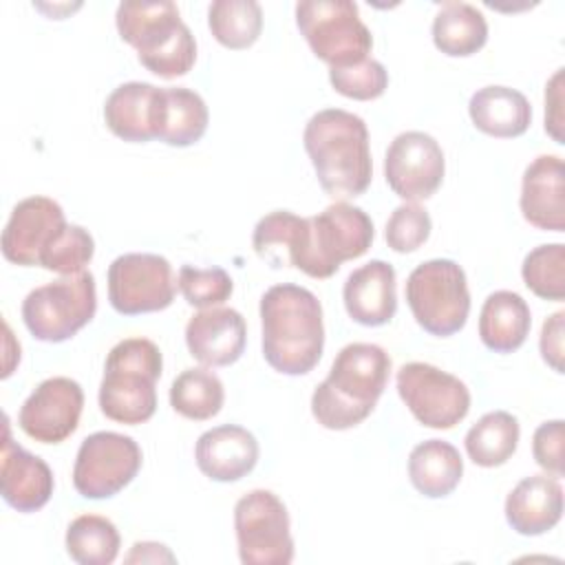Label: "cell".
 <instances>
[{"label":"cell","instance_id":"obj_5","mask_svg":"<svg viewBox=\"0 0 565 565\" xmlns=\"http://www.w3.org/2000/svg\"><path fill=\"white\" fill-rule=\"evenodd\" d=\"M115 24L121 40L137 49L141 66L150 73L172 79L192 71L196 42L174 2H121Z\"/></svg>","mask_w":565,"mask_h":565},{"label":"cell","instance_id":"obj_31","mask_svg":"<svg viewBox=\"0 0 565 565\" xmlns=\"http://www.w3.org/2000/svg\"><path fill=\"white\" fill-rule=\"evenodd\" d=\"M66 552L79 565H110L121 545L115 523L102 514H79L66 527Z\"/></svg>","mask_w":565,"mask_h":565},{"label":"cell","instance_id":"obj_23","mask_svg":"<svg viewBox=\"0 0 565 565\" xmlns=\"http://www.w3.org/2000/svg\"><path fill=\"white\" fill-rule=\"evenodd\" d=\"M563 516V488L552 475L521 479L505 499V519L523 536L550 532Z\"/></svg>","mask_w":565,"mask_h":565},{"label":"cell","instance_id":"obj_17","mask_svg":"<svg viewBox=\"0 0 565 565\" xmlns=\"http://www.w3.org/2000/svg\"><path fill=\"white\" fill-rule=\"evenodd\" d=\"M53 486L55 481L49 463L15 444L11 439L9 419H4L0 455V490L4 503L18 512H35L49 503Z\"/></svg>","mask_w":565,"mask_h":565},{"label":"cell","instance_id":"obj_34","mask_svg":"<svg viewBox=\"0 0 565 565\" xmlns=\"http://www.w3.org/2000/svg\"><path fill=\"white\" fill-rule=\"evenodd\" d=\"M177 287L185 302L196 309H212L230 300L234 282L223 267H192L183 265L177 276Z\"/></svg>","mask_w":565,"mask_h":565},{"label":"cell","instance_id":"obj_36","mask_svg":"<svg viewBox=\"0 0 565 565\" xmlns=\"http://www.w3.org/2000/svg\"><path fill=\"white\" fill-rule=\"evenodd\" d=\"M329 82L335 93L349 99L369 102L384 95L388 86V71L382 62L366 57L364 62H358L353 66L329 68Z\"/></svg>","mask_w":565,"mask_h":565},{"label":"cell","instance_id":"obj_14","mask_svg":"<svg viewBox=\"0 0 565 565\" xmlns=\"http://www.w3.org/2000/svg\"><path fill=\"white\" fill-rule=\"evenodd\" d=\"M446 172L444 150L435 137L422 130L399 132L384 157V177L388 188L404 201L417 203L430 199Z\"/></svg>","mask_w":565,"mask_h":565},{"label":"cell","instance_id":"obj_35","mask_svg":"<svg viewBox=\"0 0 565 565\" xmlns=\"http://www.w3.org/2000/svg\"><path fill=\"white\" fill-rule=\"evenodd\" d=\"M95 254V241L84 230L82 225H66L62 234L53 241V245L44 252L40 267L62 274V276H73L86 271L84 267L90 263Z\"/></svg>","mask_w":565,"mask_h":565},{"label":"cell","instance_id":"obj_41","mask_svg":"<svg viewBox=\"0 0 565 565\" xmlns=\"http://www.w3.org/2000/svg\"><path fill=\"white\" fill-rule=\"evenodd\" d=\"M174 554L154 541H141L135 543L130 554L126 556V563H174Z\"/></svg>","mask_w":565,"mask_h":565},{"label":"cell","instance_id":"obj_19","mask_svg":"<svg viewBox=\"0 0 565 565\" xmlns=\"http://www.w3.org/2000/svg\"><path fill=\"white\" fill-rule=\"evenodd\" d=\"M245 342V318L232 307L201 309L185 324L188 351L203 366L234 364L243 355Z\"/></svg>","mask_w":565,"mask_h":565},{"label":"cell","instance_id":"obj_8","mask_svg":"<svg viewBox=\"0 0 565 565\" xmlns=\"http://www.w3.org/2000/svg\"><path fill=\"white\" fill-rule=\"evenodd\" d=\"M296 24L329 68L364 62L373 49V35L351 0H302L296 4Z\"/></svg>","mask_w":565,"mask_h":565},{"label":"cell","instance_id":"obj_15","mask_svg":"<svg viewBox=\"0 0 565 565\" xmlns=\"http://www.w3.org/2000/svg\"><path fill=\"white\" fill-rule=\"evenodd\" d=\"M84 408L82 386L64 375L42 380L24 399L18 424L40 444H60L79 426Z\"/></svg>","mask_w":565,"mask_h":565},{"label":"cell","instance_id":"obj_32","mask_svg":"<svg viewBox=\"0 0 565 565\" xmlns=\"http://www.w3.org/2000/svg\"><path fill=\"white\" fill-rule=\"evenodd\" d=\"M207 26L225 49H247L263 31V9L256 0H216L207 9Z\"/></svg>","mask_w":565,"mask_h":565},{"label":"cell","instance_id":"obj_37","mask_svg":"<svg viewBox=\"0 0 565 565\" xmlns=\"http://www.w3.org/2000/svg\"><path fill=\"white\" fill-rule=\"evenodd\" d=\"M430 230H433L430 214L419 203L406 201L397 205L388 216L384 238L393 252L411 254L428 241Z\"/></svg>","mask_w":565,"mask_h":565},{"label":"cell","instance_id":"obj_7","mask_svg":"<svg viewBox=\"0 0 565 565\" xmlns=\"http://www.w3.org/2000/svg\"><path fill=\"white\" fill-rule=\"evenodd\" d=\"M406 302L415 322L430 335L448 338L463 329L470 313L466 271L450 258L417 265L406 278Z\"/></svg>","mask_w":565,"mask_h":565},{"label":"cell","instance_id":"obj_3","mask_svg":"<svg viewBox=\"0 0 565 565\" xmlns=\"http://www.w3.org/2000/svg\"><path fill=\"white\" fill-rule=\"evenodd\" d=\"M302 146L320 188L331 199H355L371 185L373 161L362 117L342 108L318 110L305 126Z\"/></svg>","mask_w":565,"mask_h":565},{"label":"cell","instance_id":"obj_21","mask_svg":"<svg viewBox=\"0 0 565 565\" xmlns=\"http://www.w3.org/2000/svg\"><path fill=\"white\" fill-rule=\"evenodd\" d=\"M194 459L199 470L212 481H238L256 468L258 441L247 428L223 424L205 430L196 439Z\"/></svg>","mask_w":565,"mask_h":565},{"label":"cell","instance_id":"obj_16","mask_svg":"<svg viewBox=\"0 0 565 565\" xmlns=\"http://www.w3.org/2000/svg\"><path fill=\"white\" fill-rule=\"evenodd\" d=\"M66 225L57 201L40 194L22 199L2 230V256L13 265L35 267Z\"/></svg>","mask_w":565,"mask_h":565},{"label":"cell","instance_id":"obj_25","mask_svg":"<svg viewBox=\"0 0 565 565\" xmlns=\"http://www.w3.org/2000/svg\"><path fill=\"white\" fill-rule=\"evenodd\" d=\"M532 327L527 302L508 289L490 294L479 313V338L494 353L516 351Z\"/></svg>","mask_w":565,"mask_h":565},{"label":"cell","instance_id":"obj_28","mask_svg":"<svg viewBox=\"0 0 565 565\" xmlns=\"http://www.w3.org/2000/svg\"><path fill=\"white\" fill-rule=\"evenodd\" d=\"M519 419L508 411H490L466 433L463 446L472 463L481 468L503 466L519 446Z\"/></svg>","mask_w":565,"mask_h":565},{"label":"cell","instance_id":"obj_10","mask_svg":"<svg viewBox=\"0 0 565 565\" xmlns=\"http://www.w3.org/2000/svg\"><path fill=\"white\" fill-rule=\"evenodd\" d=\"M234 530L243 565H289L294 539L289 512L271 490H252L234 505Z\"/></svg>","mask_w":565,"mask_h":565},{"label":"cell","instance_id":"obj_18","mask_svg":"<svg viewBox=\"0 0 565 565\" xmlns=\"http://www.w3.org/2000/svg\"><path fill=\"white\" fill-rule=\"evenodd\" d=\"M108 130L132 143L159 139L163 121V88L148 82L119 84L104 104Z\"/></svg>","mask_w":565,"mask_h":565},{"label":"cell","instance_id":"obj_30","mask_svg":"<svg viewBox=\"0 0 565 565\" xmlns=\"http://www.w3.org/2000/svg\"><path fill=\"white\" fill-rule=\"evenodd\" d=\"M223 382L214 371L203 366L181 371L170 386V406L185 419H212L223 408Z\"/></svg>","mask_w":565,"mask_h":565},{"label":"cell","instance_id":"obj_33","mask_svg":"<svg viewBox=\"0 0 565 565\" xmlns=\"http://www.w3.org/2000/svg\"><path fill=\"white\" fill-rule=\"evenodd\" d=\"M521 276L534 296L561 302L565 298V245L550 243L534 247L523 258Z\"/></svg>","mask_w":565,"mask_h":565},{"label":"cell","instance_id":"obj_22","mask_svg":"<svg viewBox=\"0 0 565 565\" xmlns=\"http://www.w3.org/2000/svg\"><path fill=\"white\" fill-rule=\"evenodd\" d=\"M395 269L386 260H369L353 269L342 287V300L353 322L364 327H382L397 311Z\"/></svg>","mask_w":565,"mask_h":565},{"label":"cell","instance_id":"obj_20","mask_svg":"<svg viewBox=\"0 0 565 565\" xmlns=\"http://www.w3.org/2000/svg\"><path fill=\"white\" fill-rule=\"evenodd\" d=\"M523 218L545 232H565V168L556 154H539L523 172Z\"/></svg>","mask_w":565,"mask_h":565},{"label":"cell","instance_id":"obj_11","mask_svg":"<svg viewBox=\"0 0 565 565\" xmlns=\"http://www.w3.org/2000/svg\"><path fill=\"white\" fill-rule=\"evenodd\" d=\"M395 382L402 402L422 426L448 430L470 411L468 386L457 375L428 362L402 364Z\"/></svg>","mask_w":565,"mask_h":565},{"label":"cell","instance_id":"obj_29","mask_svg":"<svg viewBox=\"0 0 565 565\" xmlns=\"http://www.w3.org/2000/svg\"><path fill=\"white\" fill-rule=\"evenodd\" d=\"M210 113L203 97L185 86L163 88V121L159 141L185 148L196 143L207 130Z\"/></svg>","mask_w":565,"mask_h":565},{"label":"cell","instance_id":"obj_24","mask_svg":"<svg viewBox=\"0 0 565 565\" xmlns=\"http://www.w3.org/2000/svg\"><path fill=\"white\" fill-rule=\"evenodd\" d=\"M468 113L477 130L499 139L521 137L532 124L530 102L523 93L510 86L492 84L479 88L470 97Z\"/></svg>","mask_w":565,"mask_h":565},{"label":"cell","instance_id":"obj_27","mask_svg":"<svg viewBox=\"0 0 565 565\" xmlns=\"http://www.w3.org/2000/svg\"><path fill=\"white\" fill-rule=\"evenodd\" d=\"M433 42L450 57H468L488 42L486 15L468 2H444L433 20Z\"/></svg>","mask_w":565,"mask_h":565},{"label":"cell","instance_id":"obj_26","mask_svg":"<svg viewBox=\"0 0 565 565\" xmlns=\"http://www.w3.org/2000/svg\"><path fill=\"white\" fill-rule=\"evenodd\" d=\"M463 459L459 450L444 439H426L408 455V477L413 488L428 497H448L461 481Z\"/></svg>","mask_w":565,"mask_h":565},{"label":"cell","instance_id":"obj_9","mask_svg":"<svg viewBox=\"0 0 565 565\" xmlns=\"http://www.w3.org/2000/svg\"><path fill=\"white\" fill-rule=\"evenodd\" d=\"M97 311L95 276L90 271L62 276L35 287L22 302V320L40 342L71 340Z\"/></svg>","mask_w":565,"mask_h":565},{"label":"cell","instance_id":"obj_13","mask_svg":"<svg viewBox=\"0 0 565 565\" xmlns=\"http://www.w3.org/2000/svg\"><path fill=\"white\" fill-rule=\"evenodd\" d=\"M174 291L172 265L159 254H121L108 267V300L121 316L168 309Z\"/></svg>","mask_w":565,"mask_h":565},{"label":"cell","instance_id":"obj_12","mask_svg":"<svg viewBox=\"0 0 565 565\" xmlns=\"http://www.w3.org/2000/svg\"><path fill=\"white\" fill-rule=\"evenodd\" d=\"M139 444L121 433L88 435L77 450L73 486L84 499H108L124 490L141 468Z\"/></svg>","mask_w":565,"mask_h":565},{"label":"cell","instance_id":"obj_40","mask_svg":"<svg viewBox=\"0 0 565 565\" xmlns=\"http://www.w3.org/2000/svg\"><path fill=\"white\" fill-rule=\"evenodd\" d=\"M565 322V311H556L552 313L541 329V338H539V349H541V358L547 366H552L556 373H563V327Z\"/></svg>","mask_w":565,"mask_h":565},{"label":"cell","instance_id":"obj_38","mask_svg":"<svg viewBox=\"0 0 565 565\" xmlns=\"http://www.w3.org/2000/svg\"><path fill=\"white\" fill-rule=\"evenodd\" d=\"M534 461L552 477H563V419L543 422L532 437Z\"/></svg>","mask_w":565,"mask_h":565},{"label":"cell","instance_id":"obj_6","mask_svg":"<svg viewBox=\"0 0 565 565\" xmlns=\"http://www.w3.org/2000/svg\"><path fill=\"white\" fill-rule=\"evenodd\" d=\"M161 369L163 358L152 340L126 338L117 342L108 351L99 384L102 413L128 426L148 422L157 411L154 384L161 377Z\"/></svg>","mask_w":565,"mask_h":565},{"label":"cell","instance_id":"obj_39","mask_svg":"<svg viewBox=\"0 0 565 565\" xmlns=\"http://www.w3.org/2000/svg\"><path fill=\"white\" fill-rule=\"evenodd\" d=\"M563 88L565 68H558L545 84V132L556 141L565 143V115H563Z\"/></svg>","mask_w":565,"mask_h":565},{"label":"cell","instance_id":"obj_4","mask_svg":"<svg viewBox=\"0 0 565 565\" xmlns=\"http://www.w3.org/2000/svg\"><path fill=\"white\" fill-rule=\"evenodd\" d=\"M391 358L380 344L351 342L335 355L329 375L311 395L316 422L329 430L362 424L386 388Z\"/></svg>","mask_w":565,"mask_h":565},{"label":"cell","instance_id":"obj_2","mask_svg":"<svg viewBox=\"0 0 565 565\" xmlns=\"http://www.w3.org/2000/svg\"><path fill=\"white\" fill-rule=\"evenodd\" d=\"M263 358L282 375H305L322 358V305L313 291L282 282L260 298Z\"/></svg>","mask_w":565,"mask_h":565},{"label":"cell","instance_id":"obj_1","mask_svg":"<svg viewBox=\"0 0 565 565\" xmlns=\"http://www.w3.org/2000/svg\"><path fill=\"white\" fill-rule=\"evenodd\" d=\"M373 236V221L362 207L335 201L309 218L289 210L269 212L256 223L252 245L260 258L285 249L287 263L302 274L331 278L344 260L366 254Z\"/></svg>","mask_w":565,"mask_h":565}]
</instances>
